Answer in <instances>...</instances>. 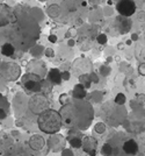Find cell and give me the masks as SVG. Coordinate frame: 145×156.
<instances>
[{
  "label": "cell",
  "instance_id": "1",
  "mask_svg": "<svg viewBox=\"0 0 145 156\" xmlns=\"http://www.w3.org/2000/svg\"><path fill=\"white\" fill-rule=\"evenodd\" d=\"M22 8L15 7V18L6 27L0 28V41L11 43L20 51H27L40 39L41 27L36 19Z\"/></svg>",
  "mask_w": 145,
  "mask_h": 156
},
{
  "label": "cell",
  "instance_id": "2",
  "mask_svg": "<svg viewBox=\"0 0 145 156\" xmlns=\"http://www.w3.org/2000/svg\"><path fill=\"white\" fill-rule=\"evenodd\" d=\"M63 125L66 128L81 130L88 128L94 118L92 105L82 99H73L59 110Z\"/></svg>",
  "mask_w": 145,
  "mask_h": 156
},
{
  "label": "cell",
  "instance_id": "3",
  "mask_svg": "<svg viewBox=\"0 0 145 156\" xmlns=\"http://www.w3.org/2000/svg\"><path fill=\"white\" fill-rule=\"evenodd\" d=\"M37 126L45 134H56L63 126L62 115L56 110L48 108L37 116Z\"/></svg>",
  "mask_w": 145,
  "mask_h": 156
},
{
  "label": "cell",
  "instance_id": "4",
  "mask_svg": "<svg viewBox=\"0 0 145 156\" xmlns=\"http://www.w3.org/2000/svg\"><path fill=\"white\" fill-rule=\"evenodd\" d=\"M21 85L26 90L27 92L30 93H39V94H45L47 93V87L51 89V83L43 77H41L36 73H30L26 72V75L22 76L21 78Z\"/></svg>",
  "mask_w": 145,
  "mask_h": 156
},
{
  "label": "cell",
  "instance_id": "5",
  "mask_svg": "<svg viewBox=\"0 0 145 156\" xmlns=\"http://www.w3.org/2000/svg\"><path fill=\"white\" fill-rule=\"evenodd\" d=\"M0 75L8 82H14L21 76V67L13 62H4L0 65Z\"/></svg>",
  "mask_w": 145,
  "mask_h": 156
},
{
  "label": "cell",
  "instance_id": "6",
  "mask_svg": "<svg viewBox=\"0 0 145 156\" xmlns=\"http://www.w3.org/2000/svg\"><path fill=\"white\" fill-rule=\"evenodd\" d=\"M28 106L33 113L36 114V115H40L42 112H44L45 110L49 108L50 101L43 94H35L30 98L29 103H28Z\"/></svg>",
  "mask_w": 145,
  "mask_h": 156
},
{
  "label": "cell",
  "instance_id": "7",
  "mask_svg": "<svg viewBox=\"0 0 145 156\" xmlns=\"http://www.w3.org/2000/svg\"><path fill=\"white\" fill-rule=\"evenodd\" d=\"M116 11L119 15L130 18L136 13V2L133 0H119L116 2Z\"/></svg>",
  "mask_w": 145,
  "mask_h": 156
},
{
  "label": "cell",
  "instance_id": "8",
  "mask_svg": "<svg viewBox=\"0 0 145 156\" xmlns=\"http://www.w3.org/2000/svg\"><path fill=\"white\" fill-rule=\"evenodd\" d=\"M14 18H15V8L6 4H0V28L6 27Z\"/></svg>",
  "mask_w": 145,
  "mask_h": 156
},
{
  "label": "cell",
  "instance_id": "9",
  "mask_svg": "<svg viewBox=\"0 0 145 156\" xmlns=\"http://www.w3.org/2000/svg\"><path fill=\"white\" fill-rule=\"evenodd\" d=\"M121 149L125 155L135 156L139 153V144L138 141H136L133 138H128L123 140L121 144Z\"/></svg>",
  "mask_w": 145,
  "mask_h": 156
},
{
  "label": "cell",
  "instance_id": "10",
  "mask_svg": "<svg viewBox=\"0 0 145 156\" xmlns=\"http://www.w3.org/2000/svg\"><path fill=\"white\" fill-rule=\"evenodd\" d=\"M82 150L91 156H95L96 154V149H98V140L93 136L86 135L82 138V146H81Z\"/></svg>",
  "mask_w": 145,
  "mask_h": 156
},
{
  "label": "cell",
  "instance_id": "11",
  "mask_svg": "<svg viewBox=\"0 0 145 156\" xmlns=\"http://www.w3.org/2000/svg\"><path fill=\"white\" fill-rule=\"evenodd\" d=\"M115 28L117 29L119 34H127L131 30L132 27V20H130L129 18H125V16H122V15H119L116 16L115 19Z\"/></svg>",
  "mask_w": 145,
  "mask_h": 156
},
{
  "label": "cell",
  "instance_id": "12",
  "mask_svg": "<svg viewBox=\"0 0 145 156\" xmlns=\"http://www.w3.org/2000/svg\"><path fill=\"white\" fill-rule=\"evenodd\" d=\"M5 156H36V155L31 152V148L16 144V146H13V147L8 148L7 152L5 153Z\"/></svg>",
  "mask_w": 145,
  "mask_h": 156
},
{
  "label": "cell",
  "instance_id": "13",
  "mask_svg": "<svg viewBox=\"0 0 145 156\" xmlns=\"http://www.w3.org/2000/svg\"><path fill=\"white\" fill-rule=\"evenodd\" d=\"M9 114V103L2 94H0V121L5 120Z\"/></svg>",
  "mask_w": 145,
  "mask_h": 156
},
{
  "label": "cell",
  "instance_id": "14",
  "mask_svg": "<svg viewBox=\"0 0 145 156\" xmlns=\"http://www.w3.org/2000/svg\"><path fill=\"white\" fill-rule=\"evenodd\" d=\"M62 73L59 72L58 69H51L49 71V75H48V81L51 83V84H55V85H59L62 83Z\"/></svg>",
  "mask_w": 145,
  "mask_h": 156
},
{
  "label": "cell",
  "instance_id": "15",
  "mask_svg": "<svg viewBox=\"0 0 145 156\" xmlns=\"http://www.w3.org/2000/svg\"><path fill=\"white\" fill-rule=\"evenodd\" d=\"M30 148L33 149V150H40L43 148V146H44V140H43V138L40 136V135H34L31 139H30Z\"/></svg>",
  "mask_w": 145,
  "mask_h": 156
},
{
  "label": "cell",
  "instance_id": "16",
  "mask_svg": "<svg viewBox=\"0 0 145 156\" xmlns=\"http://www.w3.org/2000/svg\"><path fill=\"white\" fill-rule=\"evenodd\" d=\"M1 54L4 56H7V57H11L13 56L15 54V48L14 45H12L11 43H4L1 45Z\"/></svg>",
  "mask_w": 145,
  "mask_h": 156
},
{
  "label": "cell",
  "instance_id": "17",
  "mask_svg": "<svg viewBox=\"0 0 145 156\" xmlns=\"http://www.w3.org/2000/svg\"><path fill=\"white\" fill-rule=\"evenodd\" d=\"M67 141H68V143H70L72 147H74V148H81V146H82V138H81V136H76V135L72 136L71 134H68Z\"/></svg>",
  "mask_w": 145,
  "mask_h": 156
},
{
  "label": "cell",
  "instance_id": "18",
  "mask_svg": "<svg viewBox=\"0 0 145 156\" xmlns=\"http://www.w3.org/2000/svg\"><path fill=\"white\" fill-rule=\"evenodd\" d=\"M85 96H86L85 87L81 84H77L74 86V89H73V97H74V99H82Z\"/></svg>",
  "mask_w": 145,
  "mask_h": 156
},
{
  "label": "cell",
  "instance_id": "19",
  "mask_svg": "<svg viewBox=\"0 0 145 156\" xmlns=\"http://www.w3.org/2000/svg\"><path fill=\"white\" fill-rule=\"evenodd\" d=\"M79 81L85 89L91 87V84H92V83H91V82H92V81H91V75H87V73H85V75H80Z\"/></svg>",
  "mask_w": 145,
  "mask_h": 156
},
{
  "label": "cell",
  "instance_id": "20",
  "mask_svg": "<svg viewBox=\"0 0 145 156\" xmlns=\"http://www.w3.org/2000/svg\"><path fill=\"white\" fill-rule=\"evenodd\" d=\"M47 13H48L49 16H51V18H56V16H58L59 13H60V8H59L58 5H51V6L48 8Z\"/></svg>",
  "mask_w": 145,
  "mask_h": 156
},
{
  "label": "cell",
  "instance_id": "21",
  "mask_svg": "<svg viewBox=\"0 0 145 156\" xmlns=\"http://www.w3.org/2000/svg\"><path fill=\"white\" fill-rule=\"evenodd\" d=\"M102 154L106 156H111V154H113V147L108 142L105 143L102 147Z\"/></svg>",
  "mask_w": 145,
  "mask_h": 156
},
{
  "label": "cell",
  "instance_id": "22",
  "mask_svg": "<svg viewBox=\"0 0 145 156\" xmlns=\"http://www.w3.org/2000/svg\"><path fill=\"white\" fill-rule=\"evenodd\" d=\"M94 130L98 133V134H103L106 132V125L103 122H98L94 127Z\"/></svg>",
  "mask_w": 145,
  "mask_h": 156
},
{
  "label": "cell",
  "instance_id": "23",
  "mask_svg": "<svg viewBox=\"0 0 145 156\" xmlns=\"http://www.w3.org/2000/svg\"><path fill=\"white\" fill-rule=\"evenodd\" d=\"M117 105H123L124 103H125V97H124V94H122V93H119L116 97H115V100H114Z\"/></svg>",
  "mask_w": 145,
  "mask_h": 156
},
{
  "label": "cell",
  "instance_id": "24",
  "mask_svg": "<svg viewBox=\"0 0 145 156\" xmlns=\"http://www.w3.org/2000/svg\"><path fill=\"white\" fill-rule=\"evenodd\" d=\"M96 41L100 43V44H105L107 42V36H106V34H99L98 36H96Z\"/></svg>",
  "mask_w": 145,
  "mask_h": 156
},
{
  "label": "cell",
  "instance_id": "25",
  "mask_svg": "<svg viewBox=\"0 0 145 156\" xmlns=\"http://www.w3.org/2000/svg\"><path fill=\"white\" fill-rule=\"evenodd\" d=\"M59 101H60V104L66 105V104H67V103H70L71 100H70V98L67 97V94H66V93H63V94H60V97H59Z\"/></svg>",
  "mask_w": 145,
  "mask_h": 156
},
{
  "label": "cell",
  "instance_id": "26",
  "mask_svg": "<svg viewBox=\"0 0 145 156\" xmlns=\"http://www.w3.org/2000/svg\"><path fill=\"white\" fill-rule=\"evenodd\" d=\"M45 55L48 57H53L55 53H53V50L51 48H47V49H45Z\"/></svg>",
  "mask_w": 145,
  "mask_h": 156
},
{
  "label": "cell",
  "instance_id": "27",
  "mask_svg": "<svg viewBox=\"0 0 145 156\" xmlns=\"http://www.w3.org/2000/svg\"><path fill=\"white\" fill-rule=\"evenodd\" d=\"M138 72L142 75V76H145V63H142L141 67L138 68Z\"/></svg>",
  "mask_w": 145,
  "mask_h": 156
},
{
  "label": "cell",
  "instance_id": "28",
  "mask_svg": "<svg viewBox=\"0 0 145 156\" xmlns=\"http://www.w3.org/2000/svg\"><path fill=\"white\" fill-rule=\"evenodd\" d=\"M49 42H51V43L57 42V35H53V34L49 35Z\"/></svg>",
  "mask_w": 145,
  "mask_h": 156
},
{
  "label": "cell",
  "instance_id": "29",
  "mask_svg": "<svg viewBox=\"0 0 145 156\" xmlns=\"http://www.w3.org/2000/svg\"><path fill=\"white\" fill-rule=\"evenodd\" d=\"M62 78H63L64 81H68V79H70V73H68L67 71L62 72Z\"/></svg>",
  "mask_w": 145,
  "mask_h": 156
},
{
  "label": "cell",
  "instance_id": "30",
  "mask_svg": "<svg viewBox=\"0 0 145 156\" xmlns=\"http://www.w3.org/2000/svg\"><path fill=\"white\" fill-rule=\"evenodd\" d=\"M138 40V35L137 34H133L132 35V41H137Z\"/></svg>",
  "mask_w": 145,
  "mask_h": 156
},
{
  "label": "cell",
  "instance_id": "31",
  "mask_svg": "<svg viewBox=\"0 0 145 156\" xmlns=\"http://www.w3.org/2000/svg\"><path fill=\"white\" fill-rule=\"evenodd\" d=\"M23 124H22V121L21 120H16V126H22Z\"/></svg>",
  "mask_w": 145,
  "mask_h": 156
},
{
  "label": "cell",
  "instance_id": "32",
  "mask_svg": "<svg viewBox=\"0 0 145 156\" xmlns=\"http://www.w3.org/2000/svg\"><path fill=\"white\" fill-rule=\"evenodd\" d=\"M68 45H70V47L74 45V41H73V40H70V41H68Z\"/></svg>",
  "mask_w": 145,
  "mask_h": 156
},
{
  "label": "cell",
  "instance_id": "33",
  "mask_svg": "<svg viewBox=\"0 0 145 156\" xmlns=\"http://www.w3.org/2000/svg\"><path fill=\"white\" fill-rule=\"evenodd\" d=\"M117 47H119V49H123V44H119Z\"/></svg>",
  "mask_w": 145,
  "mask_h": 156
},
{
  "label": "cell",
  "instance_id": "34",
  "mask_svg": "<svg viewBox=\"0 0 145 156\" xmlns=\"http://www.w3.org/2000/svg\"><path fill=\"white\" fill-rule=\"evenodd\" d=\"M39 1H42V2H43V1H47V0H39Z\"/></svg>",
  "mask_w": 145,
  "mask_h": 156
},
{
  "label": "cell",
  "instance_id": "35",
  "mask_svg": "<svg viewBox=\"0 0 145 156\" xmlns=\"http://www.w3.org/2000/svg\"><path fill=\"white\" fill-rule=\"evenodd\" d=\"M115 1H116V2H119V0H115Z\"/></svg>",
  "mask_w": 145,
  "mask_h": 156
}]
</instances>
